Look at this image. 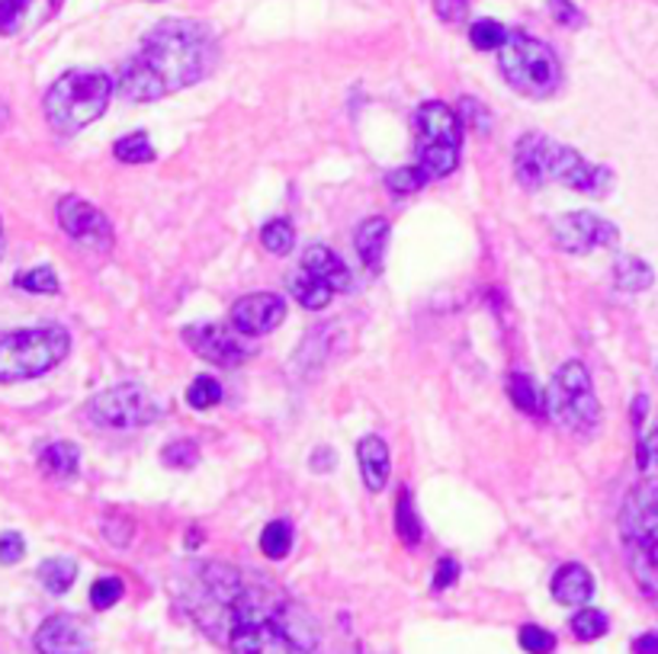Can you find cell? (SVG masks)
<instances>
[{"label": "cell", "instance_id": "6da1fadb", "mask_svg": "<svg viewBox=\"0 0 658 654\" xmlns=\"http://www.w3.org/2000/svg\"><path fill=\"white\" fill-rule=\"evenodd\" d=\"M181 604L232 654H315L322 642L315 616L277 581L229 561L187 564Z\"/></svg>", "mask_w": 658, "mask_h": 654}, {"label": "cell", "instance_id": "7a4b0ae2", "mask_svg": "<svg viewBox=\"0 0 658 654\" xmlns=\"http://www.w3.org/2000/svg\"><path fill=\"white\" fill-rule=\"evenodd\" d=\"M219 61V46L209 26L196 20L158 23L139 55L123 68L116 94L132 103H151L206 81Z\"/></svg>", "mask_w": 658, "mask_h": 654}, {"label": "cell", "instance_id": "3957f363", "mask_svg": "<svg viewBox=\"0 0 658 654\" xmlns=\"http://www.w3.org/2000/svg\"><path fill=\"white\" fill-rule=\"evenodd\" d=\"M515 174L527 189L563 184V187L594 196V199L608 196L613 187L611 167L585 161L572 144L553 141L543 132H527L515 144Z\"/></svg>", "mask_w": 658, "mask_h": 654}, {"label": "cell", "instance_id": "277c9868", "mask_svg": "<svg viewBox=\"0 0 658 654\" xmlns=\"http://www.w3.org/2000/svg\"><path fill=\"white\" fill-rule=\"evenodd\" d=\"M620 539L639 594L658 609V481L630 488L620 507Z\"/></svg>", "mask_w": 658, "mask_h": 654}, {"label": "cell", "instance_id": "5b68a950", "mask_svg": "<svg viewBox=\"0 0 658 654\" xmlns=\"http://www.w3.org/2000/svg\"><path fill=\"white\" fill-rule=\"evenodd\" d=\"M116 94V84L103 71H68L61 74L46 94V119L58 136H78L96 122L109 100Z\"/></svg>", "mask_w": 658, "mask_h": 654}, {"label": "cell", "instance_id": "8992f818", "mask_svg": "<svg viewBox=\"0 0 658 654\" xmlns=\"http://www.w3.org/2000/svg\"><path fill=\"white\" fill-rule=\"evenodd\" d=\"M71 353V334L65 327H20L0 330V382H26L51 373Z\"/></svg>", "mask_w": 658, "mask_h": 654}, {"label": "cell", "instance_id": "52a82bcc", "mask_svg": "<svg viewBox=\"0 0 658 654\" xmlns=\"http://www.w3.org/2000/svg\"><path fill=\"white\" fill-rule=\"evenodd\" d=\"M501 78L527 100H546L563 87V65L553 46L511 30L508 43L498 48Z\"/></svg>", "mask_w": 658, "mask_h": 654}, {"label": "cell", "instance_id": "ba28073f", "mask_svg": "<svg viewBox=\"0 0 658 654\" xmlns=\"http://www.w3.org/2000/svg\"><path fill=\"white\" fill-rule=\"evenodd\" d=\"M415 129H418V164L430 174V180L450 177L460 167V148H463L460 113L440 100H430L422 103Z\"/></svg>", "mask_w": 658, "mask_h": 654}, {"label": "cell", "instance_id": "9c48e42d", "mask_svg": "<svg viewBox=\"0 0 658 654\" xmlns=\"http://www.w3.org/2000/svg\"><path fill=\"white\" fill-rule=\"evenodd\" d=\"M546 414L575 433H594L601 423V401L591 388V373L585 363H563L546 392Z\"/></svg>", "mask_w": 658, "mask_h": 654}, {"label": "cell", "instance_id": "30bf717a", "mask_svg": "<svg viewBox=\"0 0 658 654\" xmlns=\"http://www.w3.org/2000/svg\"><path fill=\"white\" fill-rule=\"evenodd\" d=\"M88 421L106 430H136L148 423L161 421V405L136 382L129 385H113L106 392L94 395L84 408Z\"/></svg>", "mask_w": 658, "mask_h": 654}, {"label": "cell", "instance_id": "8fae6325", "mask_svg": "<svg viewBox=\"0 0 658 654\" xmlns=\"http://www.w3.org/2000/svg\"><path fill=\"white\" fill-rule=\"evenodd\" d=\"M550 232H553V241L559 250L578 254V257L594 254L601 247H616V241H620V229L594 212H568L550 225Z\"/></svg>", "mask_w": 658, "mask_h": 654}, {"label": "cell", "instance_id": "7c38bea8", "mask_svg": "<svg viewBox=\"0 0 658 654\" xmlns=\"http://www.w3.org/2000/svg\"><path fill=\"white\" fill-rule=\"evenodd\" d=\"M184 340L196 357H203L206 363L222 366V370H238L244 360L254 357V347L244 343L238 330L232 334L229 327L212 325V322L184 327Z\"/></svg>", "mask_w": 658, "mask_h": 654}, {"label": "cell", "instance_id": "4fadbf2b", "mask_svg": "<svg viewBox=\"0 0 658 654\" xmlns=\"http://www.w3.org/2000/svg\"><path fill=\"white\" fill-rule=\"evenodd\" d=\"M58 225L68 237H74L78 244H84L91 250H109L113 247L109 219L81 196H65L58 202Z\"/></svg>", "mask_w": 658, "mask_h": 654}, {"label": "cell", "instance_id": "5bb4252c", "mask_svg": "<svg viewBox=\"0 0 658 654\" xmlns=\"http://www.w3.org/2000/svg\"><path fill=\"white\" fill-rule=\"evenodd\" d=\"M286 318V302L277 292H254V295H241L232 312H229V325L241 337H264L270 330H277Z\"/></svg>", "mask_w": 658, "mask_h": 654}, {"label": "cell", "instance_id": "9a60e30c", "mask_svg": "<svg viewBox=\"0 0 658 654\" xmlns=\"http://www.w3.org/2000/svg\"><path fill=\"white\" fill-rule=\"evenodd\" d=\"M39 654H91V632L74 616H48L33 639Z\"/></svg>", "mask_w": 658, "mask_h": 654}, {"label": "cell", "instance_id": "2e32d148", "mask_svg": "<svg viewBox=\"0 0 658 654\" xmlns=\"http://www.w3.org/2000/svg\"><path fill=\"white\" fill-rule=\"evenodd\" d=\"M550 591H553V600L563 607H588V600L594 597V574L585 564L572 561L553 574Z\"/></svg>", "mask_w": 658, "mask_h": 654}, {"label": "cell", "instance_id": "e0dca14e", "mask_svg": "<svg viewBox=\"0 0 658 654\" xmlns=\"http://www.w3.org/2000/svg\"><path fill=\"white\" fill-rule=\"evenodd\" d=\"M302 270H305L309 277L325 282L334 292H347V289H350V270H347V264H344L331 247H325V244H312V247L302 254Z\"/></svg>", "mask_w": 658, "mask_h": 654}, {"label": "cell", "instance_id": "ac0fdd59", "mask_svg": "<svg viewBox=\"0 0 658 654\" xmlns=\"http://www.w3.org/2000/svg\"><path fill=\"white\" fill-rule=\"evenodd\" d=\"M357 463H360V475H363V484L367 491L379 494L385 484H389V471H392V456H389V446L382 436H363L357 443Z\"/></svg>", "mask_w": 658, "mask_h": 654}, {"label": "cell", "instance_id": "d6986e66", "mask_svg": "<svg viewBox=\"0 0 658 654\" xmlns=\"http://www.w3.org/2000/svg\"><path fill=\"white\" fill-rule=\"evenodd\" d=\"M389 222L382 215H370L360 222L357 229V254L360 260L367 264V270H379L382 267V257H385V247H389Z\"/></svg>", "mask_w": 658, "mask_h": 654}, {"label": "cell", "instance_id": "ffe728a7", "mask_svg": "<svg viewBox=\"0 0 658 654\" xmlns=\"http://www.w3.org/2000/svg\"><path fill=\"white\" fill-rule=\"evenodd\" d=\"M78 466H81V449L68 440H55V443L43 446V453H39V468L48 478L68 481V478L78 475Z\"/></svg>", "mask_w": 658, "mask_h": 654}, {"label": "cell", "instance_id": "44dd1931", "mask_svg": "<svg viewBox=\"0 0 658 654\" xmlns=\"http://www.w3.org/2000/svg\"><path fill=\"white\" fill-rule=\"evenodd\" d=\"M613 285L620 289V292H646V289H653V282H656V273H653V267L646 264V260H639V257H616L613 260Z\"/></svg>", "mask_w": 658, "mask_h": 654}, {"label": "cell", "instance_id": "7402d4cb", "mask_svg": "<svg viewBox=\"0 0 658 654\" xmlns=\"http://www.w3.org/2000/svg\"><path fill=\"white\" fill-rule=\"evenodd\" d=\"M508 398L511 405L523 411V414H546V392L536 388V382L530 375L511 373L508 375Z\"/></svg>", "mask_w": 658, "mask_h": 654}, {"label": "cell", "instance_id": "603a6c76", "mask_svg": "<svg viewBox=\"0 0 658 654\" xmlns=\"http://www.w3.org/2000/svg\"><path fill=\"white\" fill-rule=\"evenodd\" d=\"M395 533L402 539V546L415 549L422 542V519H418V507H415V494L408 488L399 491V501H395Z\"/></svg>", "mask_w": 658, "mask_h": 654}, {"label": "cell", "instance_id": "cb8c5ba5", "mask_svg": "<svg viewBox=\"0 0 658 654\" xmlns=\"http://www.w3.org/2000/svg\"><path fill=\"white\" fill-rule=\"evenodd\" d=\"M292 295H296V302L302 305V308H309V312H322V308H328L331 305V295H334V289H328L322 280H315V277H309L305 270L299 273V277H292Z\"/></svg>", "mask_w": 658, "mask_h": 654}, {"label": "cell", "instance_id": "d4e9b609", "mask_svg": "<svg viewBox=\"0 0 658 654\" xmlns=\"http://www.w3.org/2000/svg\"><path fill=\"white\" fill-rule=\"evenodd\" d=\"M39 581L48 594L61 597L71 591V584L78 581V564L71 559H48L39 564Z\"/></svg>", "mask_w": 658, "mask_h": 654}, {"label": "cell", "instance_id": "484cf974", "mask_svg": "<svg viewBox=\"0 0 658 654\" xmlns=\"http://www.w3.org/2000/svg\"><path fill=\"white\" fill-rule=\"evenodd\" d=\"M608 629H611V619H608V612H601V609L581 607L572 616V635H575L578 642H598V639L608 635Z\"/></svg>", "mask_w": 658, "mask_h": 654}, {"label": "cell", "instance_id": "4316f807", "mask_svg": "<svg viewBox=\"0 0 658 654\" xmlns=\"http://www.w3.org/2000/svg\"><path fill=\"white\" fill-rule=\"evenodd\" d=\"M292 549V523L289 519H274L261 533V552L270 561H282Z\"/></svg>", "mask_w": 658, "mask_h": 654}, {"label": "cell", "instance_id": "83f0119b", "mask_svg": "<svg viewBox=\"0 0 658 654\" xmlns=\"http://www.w3.org/2000/svg\"><path fill=\"white\" fill-rule=\"evenodd\" d=\"M261 244H264L267 254L286 257V254L296 247V229H292V222H289V219H274V222H267V225L261 229Z\"/></svg>", "mask_w": 658, "mask_h": 654}, {"label": "cell", "instance_id": "f1b7e54d", "mask_svg": "<svg viewBox=\"0 0 658 654\" xmlns=\"http://www.w3.org/2000/svg\"><path fill=\"white\" fill-rule=\"evenodd\" d=\"M430 184V174L424 171L422 164H408V167H395V171H389V177H385V187L392 189L395 196H412V192H418Z\"/></svg>", "mask_w": 658, "mask_h": 654}, {"label": "cell", "instance_id": "f546056e", "mask_svg": "<svg viewBox=\"0 0 658 654\" xmlns=\"http://www.w3.org/2000/svg\"><path fill=\"white\" fill-rule=\"evenodd\" d=\"M113 154L123 161V164H151L154 161V144L145 132H132L126 139H119L113 144Z\"/></svg>", "mask_w": 658, "mask_h": 654}, {"label": "cell", "instance_id": "4dcf8cb0", "mask_svg": "<svg viewBox=\"0 0 658 654\" xmlns=\"http://www.w3.org/2000/svg\"><path fill=\"white\" fill-rule=\"evenodd\" d=\"M222 401V385L212 375H199L193 378L187 388V405L193 411H209Z\"/></svg>", "mask_w": 658, "mask_h": 654}, {"label": "cell", "instance_id": "1f68e13d", "mask_svg": "<svg viewBox=\"0 0 658 654\" xmlns=\"http://www.w3.org/2000/svg\"><path fill=\"white\" fill-rule=\"evenodd\" d=\"M508 33L511 30H505L501 23H495V20H478V23H472L470 26V43L478 51H498V48L508 43Z\"/></svg>", "mask_w": 658, "mask_h": 654}, {"label": "cell", "instance_id": "d6a6232c", "mask_svg": "<svg viewBox=\"0 0 658 654\" xmlns=\"http://www.w3.org/2000/svg\"><path fill=\"white\" fill-rule=\"evenodd\" d=\"M161 463L168 468H181V471H189L199 463V446L196 440H171L164 449H161Z\"/></svg>", "mask_w": 658, "mask_h": 654}, {"label": "cell", "instance_id": "836d02e7", "mask_svg": "<svg viewBox=\"0 0 658 654\" xmlns=\"http://www.w3.org/2000/svg\"><path fill=\"white\" fill-rule=\"evenodd\" d=\"M16 285L23 292H33V295H58L61 292V282H58L51 267H36V270L16 273Z\"/></svg>", "mask_w": 658, "mask_h": 654}, {"label": "cell", "instance_id": "e575fe53", "mask_svg": "<svg viewBox=\"0 0 658 654\" xmlns=\"http://www.w3.org/2000/svg\"><path fill=\"white\" fill-rule=\"evenodd\" d=\"M457 113H460V119L470 126L472 132H478V136H488V132H492V113H488V106L478 103L475 96H463V100L457 103Z\"/></svg>", "mask_w": 658, "mask_h": 654}, {"label": "cell", "instance_id": "d590c367", "mask_svg": "<svg viewBox=\"0 0 658 654\" xmlns=\"http://www.w3.org/2000/svg\"><path fill=\"white\" fill-rule=\"evenodd\" d=\"M520 649L527 654H553L556 652V635L543 626H523L518 635Z\"/></svg>", "mask_w": 658, "mask_h": 654}, {"label": "cell", "instance_id": "8d00e7d4", "mask_svg": "<svg viewBox=\"0 0 658 654\" xmlns=\"http://www.w3.org/2000/svg\"><path fill=\"white\" fill-rule=\"evenodd\" d=\"M126 594V584L119 577H100L91 587V607L94 609H109L116 607Z\"/></svg>", "mask_w": 658, "mask_h": 654}, {"label": "cell", "instance_id": "74e56055", "mask_svg": "<svg viewBox=\"0 0 658 654\" xmlns=\"http://www.w3.org/2000/svg\"><path fill=\"white\" fill-rule=\"evenodd\" d=\"M30 3L33 0H0V33L3 36L16 33V26H20V20H23Z\"/></svg>", "mask_w": 658, "mask_h": 654}, {"label": "cell", "instance_id": "f35d334b", "mask_svg": "<svg viewBox=\"0 0 658 654\" xmlns=\"http://www.w3.org/2000/svg\"><path fill=\"white\" fill-rule=\"evenodd\" d=\"M550 3V13L559 26H568V30H578L585 23V13L572 3V0H546Z\"/></svg>", "mask_w": 658, "mask_h": 654}, {"label": "cell", "instance_id": "ab89813d", "mask_svg": "<svg viewBox=\"0 0 658 654\" xmlns=\"http://www.w3.org/2000/svg\"><path fill=\"white\" fill-rule=\"evenodd\" d=\"M26 556V539L20 533H3L0 536V564H16Z\"/></svg>", "mask_w": 658, "mask_h": 654}, {"label": "cell", "instance_id": "60d3db41", "mask_svg": "<svg viewBox=\"0 0 658 654\" xmlns=\"http://www.w3.org/2000/svg\"><path fill=\"white\" fill-rule=\"evenodd\" d=\"M434 13L443 23H463L470 16V0H434Z\"/></svg>", "mask_w": 658, "mask_h": 654}, {"label": "cell", "instance_id": "b9f144b4", "mask_svg": "<svg viewBox=\"0 0 658 654\" xmlns=\"http://www.w3.org/2000/svg\"><path fill=\"white\" fill-rule=\"evenodd\" d=\"M636 463L643 471L649 466H658V430H653V436L636 443Z\"/></svg>", "mask_w": 658, "mask_h": 654}, {"label": "cell", "instance_id": "7bdbcfd3", "mask_svg": "<svg viewBox=\"0 0 658 654\" xmlns=\"http://www.w3.org/2000/svg\"><path fill=\"white\" fill-rule=\"evenodd\" d=\"M457 577H460V564L453 559H440L434 571V591H447Z\"/></svg>", "mask_w": 658, "mask_h": 654}, {"label": "cell", "instance_id": "ee69618b", "mask_svg": "<svg viewBox=\"0 0 658 654\" xmlns=\"http://www.w3.org/2000/svg\"><path fill=\"white\" fill-rule=\"evenodd\" d=\"M334 463H337V456H334L331 446H319V449L312 453V468H315V471H328V468H334Z\"/></svg>", "mask_w": 658, "mask_h": 654}, {"label": "cell", "instance_id": "f6af8a7d", "mask_svg": "<svg viewBox=\"0 0 658 654\" xmlns=\"http://www.w3.org/2000/svg\"><path fill=\"white\" fill-rule=\"evenodd\" d=\"M633 654H658V632H646L633 642Z\"/></svg>", "mask_w": 658, "mask_h": 654}, {"label": "cell", "instance_id": "bcb514c9", "mask_svg": "<svg viewBox=\"0 0 658 654\" xmlns=\"http://www.w3.org/2000/svg\"><path fill=\"white\" fill-rule=\"evenodd\" d=\"M646 411H649V398H646V395H636V398H633V427H636V430L646 421Z\"/></svg>", "mask_w": 658, "mask_h": 654}, {"label": "cell", "instance_id": "7dc6e473", "mask_svg": "<svg viewBox=\"0 0 658 654\" xmlns=\"http://www.w3.org/2000/svg\"><path fill=\"white\" fill-rule=\"evenodd\" d=\"M199 539H203V533H199V529H189V533H187V549H196V546H199Z\"/></svg>", "mask_w": 658, "mask_h": 654}, {"label": "cell", "instance_id": "c3c4849f", "mask_svg": "<svg viewBox=\"0 0 658 654\" xmlns=\"http://www.w3.org/2000/svg\"><path fill=\"white\" fill-rule=\"evenodd\" d=\"M3 244H7V241H3V222H0V257H3Z\"/></svg>", "mask_w": 658, "mask_h": 654}]
</instances>
